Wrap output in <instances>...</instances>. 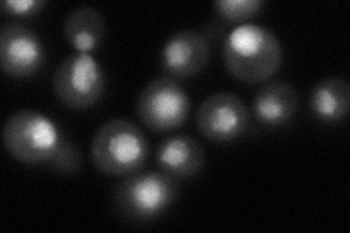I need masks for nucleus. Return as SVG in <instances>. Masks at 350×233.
Listing matches in <instances>:
<instances>
[{
  "label": "nucleus",
  "mask_w": 350,
  "mask_h": 233,
  "mask_svg": "<svg viewBox=\"0 0 350 233\" xmlns=\"http://www.w3.org/2000/svg\"><path fill=\"white\" fill-rule=\"evenodd\" d=\"M283 61V47L271 29L243 24L235 27L224 41L225 68L235 79L247 85L267 82Z\"/></svg>",
  "instance_id": "nucleus-1"
},
{
  "label": "nucleus",
  "mask_w": 350,
  "mask_h": 233,
  "mask_svg": "<svg viewBox=\"0 0 350 233\" xmlns=\"http://www.w3.org/2000/svg\"><path fill=\"white\" fill-rule=\"evenodd\" d=\"M150 154L146 135L133 121L114 118L104 123L92 137L91 159L101 174L113 178L144 169Z\"/></svg>",
  "instance_id": "nucleus-2"
},
{
  "label": "nucleus",
  "mask_w": 350,
  "mask_h": 233,
  "mask_svg": "<svg viewBox=\"0 0 350 233\" xmlns=\"http://www.w3.org/2000/svg\"><path fill=\"white\" fill-rule=\"evenodd\" d=\"M180 182L162 171H137L124 176L113 191L117 215L131 221L161 217L177 202Z\"/></svg>",
  "instance_id": "nucleus-3"
},
{
  "label": "nucleus",
  "mask_w": 350,
  "mask_h": 233,
  "mask_svg": "<svg viewBox=\"0 0 350 233\" xmlns=\"http://www.w3.org/2000/svg\"><path fill=\"white\" fill-rule=\"evenodd\" d=\"M2 136L10 156L27 165H47L64 139L49 115L34 109H21L9 115Z\"/></svg>",
  "instance_id": "nucleus-4"
},
{
  "label": "nucleus",
  "mask_w": 350,
  "mask_h": 233,
  "mask_svg": "<svg viewBox=\"0 0 350 233\" xmlns=\"http://www.w3.org/2000/svg\"><path fill=\"white\" fill-rule=\"evenodd\" d=\"M190 109L187 91L168 76L149 82L136 102L137 118L153 133H170L183 127L189 120Z\"/></svg>",
  "instance_id": "nucleus-5"
},
{
  "label": "nucleus",
  "mask_w": 350,
  "mask_h": 233,
  "mask_svg": "<svg viewBox=\"0 0 350 233\" xmlns=\"http://www.w3.org/2000/svg\"><path fill=\"white\" fill-rule=\"evenodd\" d=\"M105 91V74L91 54H73L64 59L53 74V92L72 109L95 107Z\"/></svg>",
  "instance_id": "nucleus-6"
},
{
  "label": "nucleus",
  "mask_w": 350,
  "mask_h": 233,
  "mask_svg": "<svg viewBox=\"0 0 350 233\" xmlns=\"http://www.w3.org/2000/svg\"><path fill=\"white\" fill-rule=\"evenodd\" d=\"M196 124L200 135L209 141L232 143L247 136L251 128V115L238 95L215 92L200 104Z\"/></svg>",
  "instance_id": "nucleus-7"
},
{
  "label": "nucleus",
  "mask_w": 350,
  "mask_h": 233,
  "mask_svg": "<svg viewBox=\"0 0 350 233\" xmlns=\"http://www.w3.org/2000/svg\"><path fill=\"white\" fill-rule=\"evenodd\" d=\"M47 51L37 32L21 24H8L0 32V66L12 77L36 76L46 64Z\"/></svg>",
  "instance_id": "nucleus-8"
},
{
  "label": "nucleus",
  "mask_w": 350,
  "mask_h": 233,
  "mask_svg": "<svg viewBox=\"0 0 350 233\" xmlns=\"http://www.w3.org/2000/svg\"><path fill=\"white\" fill-rule=\"evenodd\" d=\"M211 44L199 31L183 29L172 34L163 44L159 68L163 76L172 79H189L200 74L211 60Z\"/></svg>",
  "instance_id": "nucleus-9"
},
{
  "label": "nucleus",
  "mask_w": 350,
  "mask_h": 233,
  "mask_svg": "<svg viewBox=\"0 0 350 233\" xmlns=\"http://www.w3.org/2000/svg\"><path fill=\"white\" fill-rule=\"evenodd\" d=\"M299 107V96L286 81H269L262 83L254 98L251 109L261 126L275 128L286 126L293 120Z\"/></svg>",
  "instance_id": "nucleus-10"
},
{
  "label": "nucleus",
  "mask_w": 350,
  "mask_h": 233,
  "mask_svg": "<svg viewBox=\"0 0 350 233\" xmlns=\"http://www.w3.org/2000/svg\"><path fill=\"white\" fill-rule=\"evenodd\" d=\"M155 162L159 171L172 178L189 180L202 172L206 162V150L193 136H171L158 146Z\"/></svg>",
  "instance_id": "nucleus-11"
},
{
  "label": "nucleus",
  "mask_w": 350,
  "mask_h": 233,
  "mask_svg": "<svg viewBox=\"0 0 350 233\" xmlns=\"http://www.w3.org/2000/svg\"><path fill=\"white\" fill-rule=\"evenodd\" d=\"M63 36L78 53L91 54L103 46L107 37V20L98 9L79 6L66 16Z\"/></svg>",
  "instance_id": "nucleus-12"
},
{
  "label": "nucleus",
  "mask_w": 350,
  "mask_h": 233,
  "mask_svg": "<svg viewBox=\"0 0 350 233\" xmlns=\"http://www.w3.org/2000/svg\"><path fill=\"white\" fill-rule=\"evenodd\" d=\"M308 105L311 114L325 124L340 123L350 108V85L343 77H324L310 92Z\"/></svg>",
  "instance_id": "nucleus-13"
},
{
  "label": "nucleus",
  "mask_w": 350,
  "mask_h": 233,
  "mask_svg": "<svg viewBox=\"0 0 350 233\" xmlns=\"http://www.w3.org/2000/svg\"><path fill=\"white\" fill-rule=\"evenodd\" d=\"M266 2L262 0H216L213 3L215 14L226 24L243 25L247 20L258 16Z\"/></svg>",
  "instance_id": "nucleus-14"
},
{
  "label": "nucleus",
  "mask_w": 350,
  "mask_h": 233,
  "mask_svg": "<svg viewBox=\"0 0 350 233\" xmlns=\"http://www.w3.org/2000/svg\"><path fill=\"white\" fill-rule=\"evenodd\" d=\"M83 158L79 148L76 146V143L72 141L64 136L62 140L59 149L54 153V156L50 159V162L46 165L54 172L60 175L69 176L78 174L82 168Z\"/></svg>",
  "instance_id": "nucleus-15"
},
{
  "label": "nucleus",
  "mask_w": 350,
  "mask_h": 233,
  "mask_svg": "<svg viewBox=\"0 0 350 233\" xmlns=\"http://www.w3.org/2000/svg\"><path fill=\"white\" fill-rule=\"evenodd\" d=\"M46 6V0H6L2 9L9 16L31 18L38 15Z\"/></svg>",
  "instance_id": "nucleus-16"
}]
</instances>
